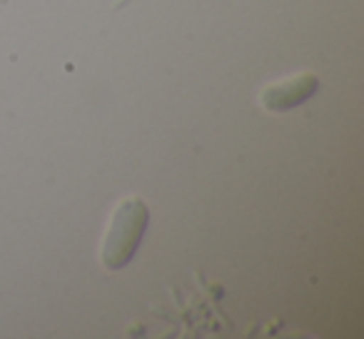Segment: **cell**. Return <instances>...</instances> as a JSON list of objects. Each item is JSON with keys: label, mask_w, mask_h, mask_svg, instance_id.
<instances>
[{"label": "cell", "mask_w": 364, "mask_h": 339, "mask_svg": "<svg viewBox=\"0 0 364 339\" xmlns=\"http://www.w3.org/2000/svg\"><path fill=\"white\" fill-rule=\"evenodd\" d=\"M147 220H150V210L140 198H127L117 205L100 252L102 264L107 269H122L125 264H130L145 237Z\"/></svg>", "instance_id": "cell-1"}, {"label": "cell", "mask_w": 364, "mask_h": 339, "mask_svg": "<svg viewBox=\"0 0 364 339\" xmlns=\"http://www.w3.org/2000/svg\"><path fill=\"white\" fill-rule=\"evenodd\" d=\"M317 87H319V77L314 72H302V75H294L289 80L267 87L262 92V105L272 112L292 110V107L302 105L304 100H309L317 92Z\"/></svg>", "instance_id": "cell-2"}]
</instances>
